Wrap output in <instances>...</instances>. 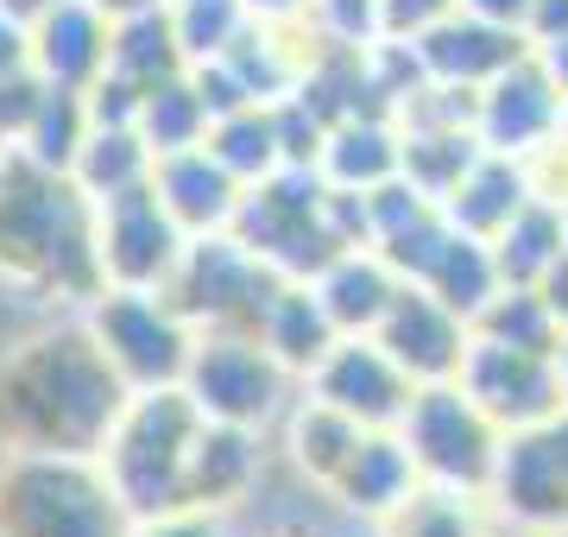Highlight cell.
Segmentation results:
<instances>
[{
  "instance_id": "obj_1",
  "label": "cell",
  "mask_w": 568,
  "mask_h": 537,
  "mask_svg": "<svg viewBox=\"0 0 568 537\" xmlns=\"http://www.w3.org/2000/svg\"><path fill=\"white\" fill-rule=\"evenodd\" d=\"M126 386L89 323H58L0 361V443L51 455H102L108 430L121 424Z\"/></svg>"
},
{
  "instance_id": "obj_2",
  "label": "cell",
  "mask_w": 568,
  "mask_h": 537,
  "mask_svg": "<svg viewBox=\"0 0 568 537\" xmlns=\"http://www.w3.org/2000/svg\"><path fill=\"white\" fill-rule=\"evenodd\" d=\"M0 272L77 304L102 291L95 203L63 171H44L20 152L7 159V178H0Z\"/></svg>"
},
{
  "instance_id": "obj_3",
  "label": "cell",
  "mask_w": 568,
  "mask_h": 537,
  "mask_svg": "<svg viewBox=\"0 0 568 537\" xmlns=\"http://www.w3.org/2000/svg\"><path fill=\"white\" fill-rule=\"evenodd\" d=\"M133 525L102 455L7 449L0 462V537H133Z\"/></svg>"
},
{
  "instance_id": "obj_4",
  "label": "cell",
  "mask_w": 568,
  "mask_h": 537,
  "mask_svg": "<svg viewBox=\"0 0 568 537\" xmlns=\"http://www.w3.org/2000/svg\"><path fill=\"white\" fill-rule=\"evenodd\" d=\"M203 424H209L203 405L183 386H159V393L126 398L121 424L102 443V468L133 518L183 506V475H190V449H196Z\"/></svg>"
},
{
  "instance_id": "obj_5",
  "label": "cell",
  "mask_w": 568,
  "mask_h": 537,
  "mask_svg": "<svg viewBox=\"0 0 568 537\" xmlns=\"http://www.w3.org/2000/svg\"><path fill=\"white\" fill-rule=\"evenodd\" d=\"M234 234L260 260H272L284 278H316L335 253H347V234L335 222V190L316 165H284L278 178L246 190Z\"/></svg>"
},
{
  "instance_id": "obj_6",
  "label": "cell",
  "mask_w": 568,
  "mask_h": 537,
  "mask_svg": "<svg viewBox=\"0 0 568 537\" xmlns=\"http://www.w3.org/2000/svg\"><path fill=\"white\" fill-rule=\"evenodd\" d=\"M82 323L102 342L133 393H159V386H183L190 354H196V323L164 297V291H126L102 285L82 304Z\"/></svg>"
},
{
  "instance_id": "obj_7",
  "label": "cell",
  "mask_w": 568,
  "mask_h": 537,
  "mask_svg": "<svg viewBox=\"0 0 568 537\" xmlns=\"http://www.w3.org/2000/svg\"><path fill=\"white\" fill-rule=\"evenodd\" d=\"M291 386H304L278 354L260 342V330H196V354L183 373V393L215 424L272 430L291 412Z\"/></svg>"
},
{
  "instance_id": "obj_8",
  "label": "cell",
  "mask_w": 568,
  "mask_h": 537,
  "mask_svg": "<svg viewBox=\"0 0 568 537\" xmlns=\"http://www.w3.org/2000/svg\"><path fill=\"white\" fill-rule=\"evenodd\" d=\"M284 291V272L246 247L241 234H196L183 247L164 297L178 304L196 330H260L272 297Z\"/></svg>"
},
{
  "instance_id": "obj_9",
  "label": "cell",
  "mask_w": 568,
  "mask_h": 537,
  "mask_svg": "<svg viewBox=\"0 0 568 537\" xmlns=\"http://www.w3.org/2000/svg\"><path fill=\"white\" fill-rule=\"evenodd\" d=\"M405 443L417 455V475L443 480V487H474L487 494L493 468H499V449H506V430L499 417L467 393L462 379H436V386H417L405 412Z\"/></svg>"
},
{
  "instance_id": "obj_10",
  "label": "cell",
  "mask_w": 568,
  "mask_h": 537,
  "mask_svg": "<svg viewBox=\"0 0 568 537\" xmlns=\"http://www.w3.org/2000/svg\"><path fill=\"white\" fill-rule=\"evenodd\" d=\"M190 234L183 222L164 209V196L152 184L126 190L95 203V260H102V285H126V291H164L178 272Z\"/></svg>"
},
{
  "instance_id": "obj_11",
  "label": "cell",
  "mask_w": 568,
  "mask_h": 537,
  "mask_svg": "<svg viewBox=\"0 0 568 537\" xmlns=\"http://www.w3.org/2000/svg\"><path fill=\"white\" fill-rule=\"evenodd\" d=\"M304 393L328 398L335 412H347L366 430H398L410 412V398H417V379L392 361V348L379 335H342L316 361V373L304 379Z\"/></svg>"
},
{
  "instance_id": "obj_12",
  "label": "cell",
  "mask_w": 568,
  "mask_h": 537,
  "mask_svg": "<svg viewBox=\"0 0 568 537\" xmlns=\"http://www.w3.org/2000/svg\"><path fill=\"white\" fill-rule=\"evenodd\" d=\"M562 121H568V95L549 83V70L530 58H518L511 70H499L480 102H474V133L487 152H511V159H537L544 145L562 140Z\"/></svg>"
},
{
  "instance_id": "obj_13",
  "label": "cell",
  "mask_w": 568,
  "mask_h": 537,
  "mask_svg": "<svg viewBox=\"0 0 568 537\" xmlns=\"http://www.w3.org/2000/svg\"><path fill=\"white\" fill-rule=\"evenodd\" d=\"M462 386L499 417V430H537L568 405L556 354L506 348V342H487V335H474V348L462 361Z\"/></svg>"
},
{
  "instance_id": "obj_14",
  "label": "cell",
  "mask_w": 568,
  "mask_h": 537,
  "mask_svg": "<svg viewBox=\"0 0 568 537\" xmlns=\"http://www.w3.org/2000/svg\"><path fill=\"white\" fill-rule=\"evenodd\" d=\"M373 335L386 342L392 361H398L417 386L462 379V361H467V348H474V323H467L462 311H448L443 297H436L429 285H417V278L398 285L386 323H379Z\"/></svg>"
},
{
  "instance_id": "obj_15",
  "label": "cell",
  "mask_w": 568,
  "mask_h": 537,
  "mask_svg": "<svg viewBox=\"0 0 568 537\" xmlns=\"http://www.w3.org/2000/svg\"><path fill=\"white\" fill-rule=\"evenodd\" d=\"M487 499L499 506L506 531H556V525H568V468L556 462L544 424L537 430H506Z\"/></svg>"
},
{
  "instance_id": "obj_16",
  "label": "cell",
  "mask_w": 568,
  "mask_h": 537,
  "mask_svg": "<svg viewBox=\"0 0 568 537\" xmlns=\"http://www.w3.org/2000/svg\"><path fill=\"white\" fill-rule=\"evenodd\" d=\"M417 63H424L429 83H448V89H487L499 70H511L518 58H530L537 44L530 32L518 26H499V20H480V13H448L443 26H429L424 39H410Z\"/></svg>"
},
{
  "instance_id": "obj_17",
  "label": "cell",
  "mask_w": 568,
  "mask_h": 537,
  "mask_svg": "<svg viewBox=\"0 0 568 537\" xmlns=\"http://www.w3.org/2000/svg\"><path fill=\"white\" fill-rule=\"evenodd\" d=\"M108 58H114V20L95 0H51L32 20V70L51 89L89 95L108 77Z\"/></svg>"
},
{
  "instance_id": "obj_18",
  "label": "cell",
  "mask_w": 568,
  "mask_h": 537,
  "mask_svg": "<svg viewBox=\"0 0 568 537\" xmlns=\"http://www.w3.org/2000/svg\"><path fill=\"white\" fill-rule=\"evenodd\" d=\"M152 190L164 196V209L183 222V234H227L241 222L246 184L209 152V145H190V152H164L159 171H152Z\"/></svg>"
},
{
  "instance_id": "obj_19",
  "label": "cell",
  "mask_w": 568,
  "mask_h": 537,
  "mask_svg": "<svg viewBox=\"0 0 568 537\" xmlns=\"http://www.w3.org/2000/svg\"><path fill=\"white\" fill-rule=\"evenodd\" d=\"M417 487H424V475H417V455H410L405 430H366L361 449L347 455V468L335 475L328 499H335L342 513L379 525V518L398 513Z\"/></svg>"
},
{
  "instance_id": "obj_20",
  "label": "cell",
  "mask_w": 568,
  "mask_h": 537,
  "mask_svg": "<svg viewBox=\"0 0 568 537\" xmlns=\"http://www.w3.org/2000/svg\"><path fill=\"white\" fill-rule=\"evenodd\" d=\"M265 475V430L246 424H215L209 417L196 449H190V475H183V506H209V513H234Z\"/></svg>"
},
{
  "instance_id": "obj_21",
  "label": "cell",
  "mask_w": 568,
  "mask_h": 537,
  "mask_svg": "<svg viewBox=\"0 0 568 537\" xmlns=\"http://www.w3.org/2000/svg\"><path fill=\"white\" fill-rule=\"evenodd\" d=\"M316 171H323L335 190H354V196L392 184V178H405V126H398V114L366 108V114L335 121L328 126V140H323Z\"/></svg>"
},
{
  "instance_id": "obj_22",
  "label": "cell",
  "mask_w": 568,
  "mask_h": 537,
  "mask_svg": "<svg viewBox=\"0 0 568 537\" xmlns=\"http://www.w3.org/2000/svg\"><path fill=\"white\" fill-rule=\"evenodd\" d=\"M310 285H316V297L328 304V316H335L342 335H373L386 323L392 297H398L405 278H398V266H392L379 247H347V253H335Z\"/></svg>"
},
{
  "instance_id": "obj_23",
  "label": "cell",
  "mask_w": 568,
  "mask_h": 537,
  "mask_svg": "<svg viewBox=\"0 0 568 537\" xmlns=\"http://www.w3.org/2000/svg\"><path fill=\"white\" fill-rule=\"evenodd\" d=\"M530 196H537V178H530L525 159H511V152H480V159L467 165L462 184L443 196V215L462 227V234L493 241V234H499Z\"/></svg>"
},
{
  "instance_id": "obj_24",
  "label": "cell",
  "mask_w": 568,
  "mask_h": 537,
  "mask_svg": "<svg viewBox=\"0 0 568 537\" xmlns=\"http://www.w3.org/2000/svg\"><path fill=\"white\" fill-rule=\"evenodd\" d=\"M366 424H354L347 412H335L328 398L304 393L291 412H284V462L310 480V487H335V475L347 468V455L361 449Z\"/></svg>"
},
{
  "instance_id": "obj_25",
  "label": "cell",
  "mask_w": 568,
  "mask_h": 537,
  "mask_svg": "<svg viewBox=\"0 0 568 537\" xmlns=\"http://www.w3.org/2000/svg\"><path fill=\"white\" fill-rule=\"evenodd\" d=\"M379 537H499L506 531V518L493 506L487 494H474V487H443V480H424L417 494L386 513L373 525Z\"/></svg>"
},
{
  "instance_id": "obj_26",
  "label": "cell",
  "mask_w": 568,
  "mask_h": 537,
  "mask_svg": "<svg viewBox=\"0 0 568 537\" xmlns=\"http://www.w3.org/2000/svg\"><path fill=\"white\" fill-rule=\"evenodd\" d=\"M260 342L278 354L297 379H310L316 361L342 342V330H335V316H328V304L316 297L310 278H284V291L272 297V311H265V323H260Z\"/></svg>"
},
{
  "instance_id": "obj_27",
  "label": "cell",
  "mask_w": 568,
  "mask_h": 537,
  "mask_svg": "<svg viewBox=\"0 0 568 537\" xmlns=\"http://www.w3.org/2000/svg\"><path fill=\"white\" fill-rule=\"evenodd\" d=\"M562 247H568V203H556L544 190L493 234V260H499L506 285H544L562 260Z\"/></svg>"
},
{
  "instance_id": "obj_28",
  "label": "cell",
  "mask_w": 568,
  "mask_h": 537,
  "mask_svg": "<svg viewBox=\"0 0 568 537\" xmlns=\"http://www.w3.org/2000/svg\"><path fill=\"white\" fill-rule=\"evenodd\" d=\"M152 171H159V152L145 145L140 126H89L77 165H70V184L89 203H108V196H126V190L152 184Z\"/></svg>"
},
{
  "instance_id": "obj_29",
  "label": "cell",
  "mask_w": 568,
  "mask_h": 537,
  "mask_svg": "<svg viewBox=\"0 0 568 537\" xmlns=\"http://www.w3.org/2000/svg\"><path fill=\"white\" fill-rule=\"evenodd\" d=\"M209 152L222 159L246 190L265 184V178H278L291 159H284V133H278V102H246L234 114L209 126Z\"/></svg>"
},
{
  "instance_id": "obj_30",
  "label": "cell",
  "mask_w": 568,
  "mask_h": 537,
  "mask_svg": "<svg viewBox=\"0 0 568 537\" xmlns=\"http://www.w3.org/2000/svg\"><path fill=\"white\" fill-rule=\"evenodd\" d=\"M114 77L140 89H159L171 77L190 70V51H183V32L171 20V7H152V13H133V20H114V58H108Z\"/></svg>"
},
{
  "instance_id": "obj_31",
  "label": "cell",
  "mask_w": 568,
  "mask_h": 537,
  "mask_svg": "<svg viewBox=\"0 0 568 537\" xmlns=\"http://www.w3.org/2000/svg\"><path fill=\"white\" fill-rule=\"evenodd\" d=\"M398 126H405V178L424 190V196H436V203H443L448 190L467 178V165L487 152L480 133L462 126V121H398Z\"/></svg>"
},
{
  "instance_id": "obj_32",
  "label": "cell",
  "mask_w": 568,
  "mask_h": 537,
  "mask_svg": "<svg viewBox=\"0 0 568 537\" xmlns=\"http://www.w3.org/2000/svg\"><path fill=\"white\" fill-rule=\"evenodd\" d=\"M417 285H429L448 311H462L467 323H474V316L499 297V285H506V278H499L493 241H480V234H462V227H455V234L443 241V253H436V266H429Z\"/></svg>"
},
{
  "instance_id": "obj_33",
  "label": "cell",
  "mask_w": 568,
  "mask_h": 537,
  "mask_svg": "<svg viewBox=\"0 0 568 537\" xmlns=\"http://www.w3.org/2000/svg\"><path fill=\"white\" fill-rule=\"evenodd\" d=\"M89 126H95L89 121V95L44 83V95H39V108H32V121H26V133H20L13 152L32 159V165H44V171H63V178H70L82 140H89Z\"/></svg>"
},
{
  "instance_id": "obj_34",
  "label": "cell",
  "mask_w": 568,
  "mask_h": 537,
  "mask_svg": "<svg viewBox=\"0 0 568 537\" xmlns=\"http://www.w3.org/2000/svg\"><path fill=\"white\" fill-rule=\"evenodd\" d=\"M562 316L549 304L544 285H499L487 311L474 316V335H487V342H506V348H537V354H556L562 348Z\"/></svg>"
},
{
  "instance_id": "obj_35",
  "label": "cell",
  "mask_w": 568,
  "mask_h": 537,
  "mask_svg": "<svg viewBox=\"0 0 568 537\" xmlns=\"http://www.w3.org/2000/svg\"><path fill=\"white\" fill-rule=\"evenodd\" d=\"M209 126H215V114H209L203 89H196V77L183 70V77H171V83L145 89L140 102V133L152 152H190V145H209Z\"/></svg>"
},
{
  "instance_id": "obj_36",
  "label": "cell",
  "mask_w": 568,
  "mask_h": 537,
  "mask_svg": "<svg viewBox=\"0 0 568 537\" xmlns=\"http://www.w3.org/2000/svg\"><path fill=\"white\" fill-rule=\"evenodd\" d=\"M448 13H462V0H379V26L386 39H424L429 26H443Z\"/></svg>"
},
{
  "instance_id": "obj_37",
  "label": "cell",
  "mask_w": 568,
  "mask_h": 537,
  "mask_svg": "<svg viewBox=\"0 0 568 537\" xmlns=\"http://www.w3.org/2000/svg\"><path fill=\"white\" fill-rule=\"evenodd\" d=\"M133 537H234V531H227V513H209V506H171V513L140 518Z\"/></svg>"
},
{
  "instance_id": "obj_38",
  "label": "cell",
  "mask_w": 568,
  "mask_h": 537,
  "mask_svg": "<svg viewBox=\"0 0 568 537\" xmlns=\"http://www.w3.org/2000/svg\"><path fill=\"white\" fill-rule=\"evenodd\" d=\"M20 70H32V20L0 7V77H20Z\"/></svg>"
},
{
  "instance_id": "obj_39",
  "label": "cell",
  "mask_w": 568,
  "mask_h": 537,
  "mask_svg": "<svg viewBox=\"0 0 568 537\" xmlns=\"http://www.w3.org/2000/svg\"><path fill=\"white\" fill-rule=\"evenodd\" d=\"M246 13L260 26H284V32H310L316 20V0H246Z\"/></svg>"
},
{
  "instance_id": "obj_40",
  "label": "cell",
  "mask_w": 568,
  "mask_h": 537,
  "mask_svg": "<svg viewBox=\"0 0 568 537\" xmlns=\"http://www.w3.org/2000/svg\"><path fill=\"white\" fill-rule=\"evenodd\" d=\"M530 44H549V39H562L568 32V0H537L530 7V20H525Z\"/></svg>"
},
{
  "instance_id": "obj_41",
  "label": "cell",
  "mask_w": 568,
  "mask_h": 537,
  "mask_svg": "<svg viewBox=\"0 0 568 537\" xmlns=\"http://www.w3.org/2000/svg\"><path fill=\"white\" fill-rule=\"evenodd\" d=\"M467 13H480V20H499V26H518L525 32V20H530V7L537 0H462Z\"/></svg>"
},
{
  "instance_id": "obj_42",
  "label": "cell",
  "mask_w": 568,
  "mask_h": 537,
  "mask_svg": "<svg viewBox=\"0 0 568 537\" xmlns=\"http://www.w3.org/2000/svg\"><path fill=\"white\" fill-rule=\"evenodd\" d=\"M537 63L549 70V83L568 95V32H562V39H549V44H537Z\"/></svg>"
},
{
  "instance_id": "obj_43",
  "label": "cell",
  "mask_w": 568,
  "mask_h": 537,
  "mask_svg": "<svg viewBox=\"0 0 568 537\" xmlns=\"http://www.w3.org/2000/svg\"><path fill=\"white\" fill-rule=\"evenodd\" d=\"M544 291H549V304H556V316L568 323V247H562V260H556V272L544 278Z\"/></svg>"
},
{
  "instance_id": "obj_44",
  "label": "cell",
  "mask_w": 568,
  "mask_h": 537,
  "mask_svg": "<svg viewBox=\"0 0 568 537\" xmlns=\"http://www.w3.org/2000/svg\"><path fill=\"white\" fill-rule=\"evenodd\" d=\"M108 20H133V13H152V7H171V0H95Z\"/></svg>"
},
{
  "instance_id": "obj_45",
  "label": "cell",
  "mask_w": 568,
  "mask_h": 537,
  "mask_svg": "<svg viewBox=\"0 0 568 537\" xmlns=\"http://www.w3.org/2000/svg\"><path fill=\"white\" fill-rule=\"evenodd\" d=\"M544 436H549V449H556V462L568 468V405H562V412H556V417L544 424Z\"/></svg>"
},
{
  "instance_id": "obj_46",
  "label": "cell",
  "mask_w": 568,
  "mask_h": 537,
  "mask_svg": "<svg viewBox=\"0 0 568 537\" xmlns=\"http://www.w3.org/2000/svg\"><path fill=\"white\" fill-rule=\"evenodd\" d=\"M0 7H7V13H20V20H39L51 0H0Z\"/></svg>"
},
{
  "instance_id": "obj_47",
  "label": "cell",
  "mask_w": 568,
  "mask_h": 537,
  "mask_svg": "<svg viewBox=\"0 0 568 537\" xmlns=\"http://www.w3.org/2000/svg\"><path fill=\"white\" fill-rule=\"evenodd\" d=\"M556 373H562V393H568V330H562V348H556Z\"/></svg>"
},
{
  "instance_id": "obj_48",
  "label": "cell",
  "mask_w": 568,
  "mask_h": 537,
  "mask_svg": "<svg viewBox=\"0 0 568 537\" xmlns=\"http://www.w3.org/2000/svg\"><path fill=\"white\" fill-rule=\"evenodd\" d=\"M518 537H568V525H556V531H518Z\"/></svg>"
},
{
  "instance_id": "obj_49",
  "label": "cell",
  "mask_w": 568,
  "mask_h": 537,
  "mask_svg": "<svg viewBox=\"0 0 568 537\" xmlns=\"http://www.w3.org/2000/svg\"><path fill=\"white\" fill-rule=\"evenodd\" d=\"M7 159H13V152H0V178H7Z\"/></svg>"
},
{
  "instance_id": "obj_50",
  "label": "cell",
  "mask_w": 568,
  "mask_h": 537,
  "mask_svg": "<svg viewBox=\"0 0 568 537\" xmlns=\"http://www.w3.org/2000/svg\"><path fill=\"white\" fill-rule=\"evenodd\" d=\"M562 140H568V121H562Z\"/></svg>"
}]
</instances>
